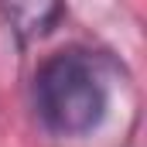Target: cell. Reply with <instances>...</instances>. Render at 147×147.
<instances>
[{
    "label": "cell",
    "instance_id": "6da1fadb",
    "mask_svg": "<svg viewBox=\"0 0 147 147\" xmlns=\"http://www.w3.org/2000/svg\"><path fill=\"white\" fill-rule=\"evenodd\" d=\"M113 103L110 62L89 48H62L31 75V110L38 127L55 140L96 134Z\"/></svg>",
    "mask_w": 147,
    "mask_h": 147
},
{
    "label": "cell",
    "instance_id": "7a4b0ae2",
    "mask_svg": "<svg viewBox=\"0 0 147 147\" xmlns=\"http://www.w3.org/2000/svg\"><path fill=\"white\" fill-rule=\"evenodd\" d=\"M0 17L7 24V31L14 38L17 51H28L41 38H48L65 17L69 7L55 3V0H38V3H0Z\"/></svg>",
    "mask_w": 147,
    "mask_h": 147
}]
</instances>
